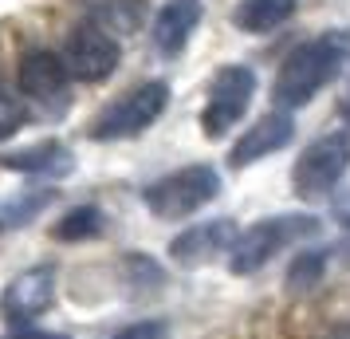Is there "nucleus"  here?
<instances>
[{"label": "nucleus", "mask_w": 350, "mask_h": 339, "mask_svg": "<svg viewBox=\"0 0 350 339\" xmlns=\"http://www.w3.org/2000/svg\"><path fill=\"white\" fill-rule=\"evenodd\" d=\"M48 201H51V194H36L32 201H16V205H8V210H4V221H8V225H20V221L36 217V213L44 210Z\"/></svg>", "instance_id": "aec40b11"}, {"label": "nucleus", "mask_w": 350, "mask_h": 339, "mask_svg": "<svg viewBox=\"0 0 350 339\" xmlns=\"http://www.w3.org/2000/svg\"><path fill=\"white\" fill-rule=\"evenodd\" d=\"M4 339H71V336H64V331H48V327H32V323H24V327H16V331H8Z\"/></svg>", "instance_id": "412c9836"}, {"label": "nucleus", "mask_w": 350, "mask_h": 339, "mask_svg": "<svg viewBox=\"0 0 350 339\" xmlns=\"http://www.w3.org/2000/svg\"><path fill=\"white\" fill-rule=\"evenodd\" d=\"M114 339H170V323L165 320H138V323H126Z\"/></svg>", "instance_id": "6ab92c4d"}, {"label": "nucleus", "mask_w": 350, "mask_h": 339, "mask_svg": "<svg viewBox=\"0 0 350 339\" xmlns=\"http://www.w3.org/2000/svg\"><path fill=\"white\" fill-rule=\"evenodd\" d=\"M237 237H240L237 221H228V217L201 221V225H189L185 233H177L174 241H170V257H174V264H181V268H201V264H208L213 257L232 253Z\"/></svg>", "instance_id": "9d476101"}, {"label": "nucleus", "mask_w": 350, "mask_h": 339, "mask_svg": "<svg viewBox=\"0 0 350 339\" xmlns=\"http://www.w3.org/2000/svg\"><path fill=\"white\" fill-rule=\"evenodd\" d=\"M295 4H299V0H240L237 8H232V24L248 36L275 32L280 24L291 20Z\"/></svg>", "instance_id": "4468645a"}, {"label": "nucleus", "mask_w": 350, "mask_h": 339, "mask_svg": "<svg viewBox=\"0 0 350 339\" xmlns=\"http://www.w3.org/2000/svg\"><path fill=\"white\" fill-rule=\"evenodd\" d=\"M197 24H201V0H165L158 8V16H154V48L161 55H181L185 44H189V36L197 32Z\"/></svg>", "instance_id": "f8f14e48"}, {"label": "nucleus", "mask_w": 350, "mask_h": 339, "mask_svg": "<svg viewBox=\"0 0 350 339\" xmlns=\"http://www.w3.org/2000/svg\"><path fill=\"white\" fill-rule=\"evenodd\" d=\"M0 166L4 170H16V174H36V178H64L75 170V158L64 142H36L24 146V150H12V154H0Z\"/></svg>", "instance_id": "ddd939ff"}, {"label": "nucleus", "mask_w": 350, "mask_h": 339, "mask_svg": "<svg viewBox=\"0 0 350 339\" xmlns=\"http://www.w3.org/2000/svg\"><path fill=\"white\" fill-rule=\"evenodd\" d=\"M146 16V4L142 0H98L95 4V24L107 28L111 36H126L138 32Z\"/></svg>", "instance_id": "dca6fc26"}, {"label": "nucleus", "mask_w": 350, "mask_h": 339, "mask_svg": "<svg viewBox=\"0 0 350 339\" xmlns=\"http://www.w3.org/2000/svg\"><path fill=\"white\" fill-rule=\"evenodd\" d=\"M55 284H59V276L51 264H32V268H24L20 276L8 280V288L0 296V316L8 323H24L40 320L51 304H55Z\"/></svg>", "instance_id": "1a4fd4ad"}, {"label": "nucleus", "mask_w": 350, "mask_h": 339, "mask_svg": "<svg viewBox=\"0 0 350 339\" xmlns=\"http://www.w3.org/2000/svg\"><path fill=\"white\" fill-rule=\"evenodd\" d=\"M252 99H256V71L244 64H224L208 83V99H205V111H201L205 138L228 134L248 114Z\"/></svg>", "instance_id": "423d86ee"}, {"label": "nucleus", "mask_w": 350, "mask_h": 339, "mask_svg": "<svg viewBox=\"0 0 350 339\" xmlns=\"http://www.w3.org/2000/svg\"><path fill=\"white\" fill-rule=\"evenodd\" d=\"M327 249H307V253H299V257L287 260V288L295 292H307L315 288L319 280H323V273H327Z\"/></svg>", "instance_id": "f3484780"}, {"label": "nucleus", "mask_w": 350, "mask_h": 339, "mask_svg": "<svg viewBox=\"0 0 350 339\" xmlns=\"http://www.w3.org/2000/svg\"><path fill=\"white\" fill-rule=\"evenodd\" d=\"M342 114H347V123H350V83H347V99H342Z\"/></svg>", "instance_id": "5701e85b"}, {"label": "nucleus", "mask_w": 350, "mask_h": 339, "mask_svg": "<svg viewBox=\"0 0 350 339\" xmlns=\"http://www.w3.org/2000/svg\"><path fill=\"white\" fill-rule=\"evenodd\" d=\"M170 107V87L161 79H146L130 87L126 95H118L111 107H103L98 118L91 123V138L95 142H118V138H138L150 130Z\"/></svg>", "instance_id": "20e7f679"}, {"label": "nucleus", "mask_w": 350, "mask_h": 339, "mask_svg": "<svg viewBox=\"0 0 350 339\" xmlns=\"http://www.w3.org/2000/svg\"><path fill=\"white\" fill-rule=\"evenodd\" d=\"M315 233H319L315 213H275V217L252 221V225L237 237V244H232L228 268L237 276H252V273H260L264 264H271L287 244L303 241V237H315Z\"/></svg>", "instance_id": "f03ea898"}, {"label": "nucleus", "mask_w": 350, "mask_h": 339, "mask_svg": "<svg viewBox=\"0 0 350 339\" xmlns=\"http://www.w3.org/2000/svg\"><path fill=\"white\" fill-rule=\"evenodd\" d=\"M122 60V48L107 28H98L95 20L91 24H79L75 32L67 36V48H64V64L71 71V79L83 83H103L114 75V67Z\"/></svg>", "instance_id": "6e6552de"}, {"label": "nucleus", "mask_w": 350, "mask_h": 339, "mask_svg": "<svg viewBox=\"0 0 350 339\" xmlns=\"http://www.w3.org/2000/svg\"><path fill=\"white\" fill-rule=\"evenodd\" d=\"M217 194H221V174L213 166H205V162H193V166H181L174 174L150 181L142 201L146 210L154 217H161V221H181L189 213L205 210Z\"/></svg>", "instance_id": "7ed1b4c3"}, {"label": "nucleus", "mask_w": 350, "mask_h": 339, "mask_svg": "<svg viewBox=\"0 0 350 339\" xmlns=\"http://www.w3.org/2000/svg\"><path fill=\"white\" fill-rule=\"evenodd\" d=\"M20 95L36 103L48 114H64L71 107V71H67L64 55L36 48L20 60Z\"/></svg>", "instance_id": "0eeeda50"}, {"label": "nucleus", "mask_w": 350, "mask_h": 339, "mask_svg": "<svg viewBox=\"0 0 350 339\" xmlns=\"http://www.w3.org/2000/svg\"><path fill=\"white\" fill-rule=\"evenodd\" d=\"M28 118V107H24V95H16L8 83H0V142L12 138Z\"/></svg>", "instance_id": "a211bd4d"}, {"label": "nucleus", "mask_w": 350, "mask_h": 339, "mask_svg": "<svg viewBox=\"0 0 350 339\" xmlns=\"http://www.w3.org/2000/svg\"><path fill=\"white\" fill-rule=\"evenodd\" d=\"M350 166V138L347 130H331V134H323L315 142L307 146L295 162V170H291V190L295 197L303 201H315V197H327L342 181Z\"/></svg>", "instance_id": "39448f33"}, {"label": "nucleus", "mask_w": 350, "mask_h": 339, "mask_svg": "<svg viewBox=\"0 0 350 339\" xmlns=\"http://www.w3.org/2000/svg\"><path fill=\"white\" fill-rule=\"evenodd\" d=\"M347 64V36L342 32H323L315 40H303L299 48L287 51V60L275 71L271 99L280 103V111H299L342 71Z\"/></svg>", "instance_id": "f257e3e1"}, {"label": "nucleus", "mask_w": 350, "mask_h": 339, "mask_svg": "<svg viewBox=\"0 0 350 339\" xmlns=\"http://www.w3.org/2000/svg\"><path fill=\"white\" fill-rule=\"evenodd\" d=\"M323 339H350V323H334V327H331Z\"/></svg>", "instance_id": "4be33fe9"}, {"label": "nucleus", "mask_w": 350, "mask_h": 339, "mask_svg": "<svg viewBox=\"0 0 350 339\" xmlns=\"http://www.w3.org/2000/svg\"><path fill=\"white\" fill-rule=\"evenodd\" d=\"M103 225H107V217H103V210L98 205H75V210H67L55 225H51V237L55 241H91V237H98L103 233Z\"/></svg>", "instance_id": "2eb2a0df"}, {"label": "nucleus", "mask_w": 350, "mask_h": 339, "mask_svg": "<svg viewBox=\"0 0 350 339\" xmlns=\"http://www.w3.org/2000/svg\"><path fill=\"white\" fill-rule=\"evenodd\" d=\"M295 138V118L287 111H268L264 118H256L252 127L240 134L237 142H232V150H228V162L232 166H252V162L268 158V154H280L287 142Z\"/></svg>", "instance_id": "9b49d317"}]
</instances>
